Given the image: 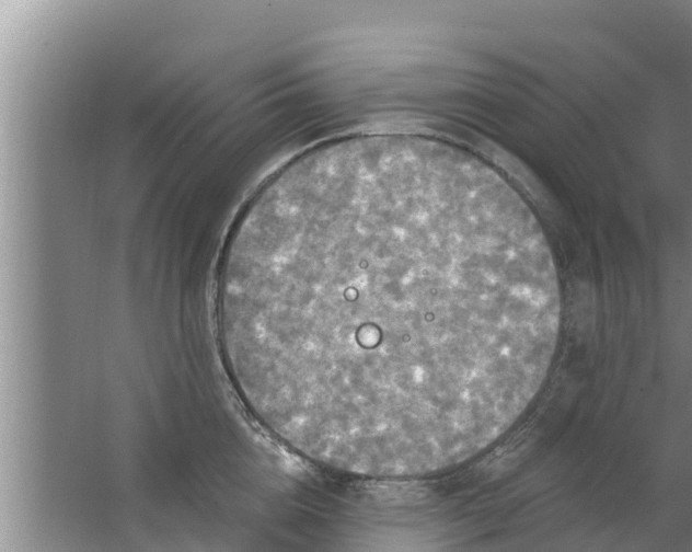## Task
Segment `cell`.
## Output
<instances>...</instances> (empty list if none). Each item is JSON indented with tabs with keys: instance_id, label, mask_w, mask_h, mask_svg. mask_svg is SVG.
<instances>
[{
	"instance_id": "6da1fadb",
	"label": "cell",
	"mask_w": 692,
	"mask_h": 552,
	"mask_svg": "<svg viewBox=\"0 0 692 552\" xmlns=\"http://www.w3.org/2000/svg\"><path fill=\"white\" fill-rule=\"evenodd\" d=\"M249 329L318 464L423 479L519 421L562 298L532 209L477 157L407 135L309 150L279 173L251 261Z\"/></svg>"
}]
</instances>
